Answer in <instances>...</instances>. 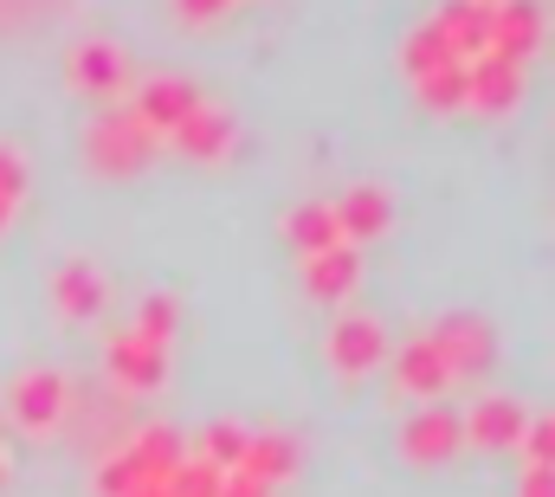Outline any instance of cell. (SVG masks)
<instances>
[{"mask_svg":"<svg viewBox=\"0 0 555 497\" xmlns=\"http://www.w3.org/2000/svg\"><path fill=\"white\" fill-rule=\"evenodd\" d=\"M155 149H162V142L137 124V111H130V104H111V111H98V117L85 124V162H91L98 175H111V181L142 175Z\"/></svg>","mask_w":555,"mask_h":497,"instance_id":"6da1fadb","label":"cell"},{"mask_svg":"<svg viewBox=\"0 0 555 497\" xmlns=\"http://www.w3.org/2000/svg\"><path fill=\"white\" fill-rule=\"evenodd\" d=\"M426 343L446 356L452 381H485V374L498 369V330H491L478 310H446V317H433Z\"/></svg>","mask_w":555,"mask_h":497,"instance_id":"7a4b0ae2","label":"cell"},{"mask_svg":"<svg viewBox=\"0 0 555 497\" xmlns=\"http://www.w3.org/2000/svg\"><path fill=\"white\" fill-rule=\"evenodd\" d=\"M201 104H207V98H201V85H194V78H181V72H155V78H142L137 98H130L137 124L149 129L155 142H168V136L188 124Z\"/></svg>","mask_w":555,"mask_h":497,"instance_id":"3957f363","label":"cell"},{"mask_svg":"<svg viewBox=\"0 0 555 497\" xmlns=\"http://www.w3.org/2000/svg\"><path fill=\"white\" fill-rule=\"evenodd\" d=\"M65 85L85 91V98H124V91H130V59H124V46H111V39H78V46L65 52Z\"/></svg>","mask_w":555,"mask_h":497,"instance_id":"277c9868","label":"cell"},{"mask_svg":"<svg viewBox=\"0 0 555 497\" xmlns=\"http://www.w3.org/2000/svg\"><path fill=\"white\" fill-rule=\"evenodd\" d=\"M323 356H330V369L336 374L362 381V374H375L382 362H388V330H382L375 317H343V323H330Z\"/></svg>","mask_w":555,"mask_h":497,"instance_id":"5b68a950","label":"cell"},{"mask_svg":"<svg viewBox=\"0 0 555 497\" xmlns=\"http://www.w3.org/2000/svg\"><path fill=\"white\" fill-rule=\"evenodd\" d=\"M65 400H72V387H65L59 369H26L7 387V413H13L26 433H52V426L65 420Z\"/></svg>","mask_w":555,"mask_h":497,"instance_id":"8992f818","label":"cell"},{"mask_svg":"<svg viewBox=\"0 0 555 497\" xmlns=\"http://www.w3.org/2000/svg\"><path fill=\"white\" fill-rule=\"evenodd\" d=\"M465 104L485 111V117L517 111V104H524V65H517V59H498V52L472 59V65H465Z\"/></svg>","mask_w":555,"mask_h":497,"instance_id":"52a82bcc","label":"cell"},{"mask_svg":"<svg viewBox=\"0 0 555 497\" xmlns=\"http://www.w3.org/2000/svg\"><path fill=\"white\" fill-rule=\"evenodd\" d=\"M330 207H336V233H343V246H369V240H382V233L395 227V201H388V188H375V181L343 188Z\"/></svg>","mask_w":555,"mask_h":497,"instance_id":"ba28073f","label":"cell"},{"mask_svg":"<svg viewBox=\"0 0 555 497\" xmlns=\"http://www.w3.org/2000/svg\"><path fill=\"white\" fill-rule=\"evenodd\" d=\"M52 304H59V317H72V323H98L104 304H111V278H104L91 258H65V265L52 271Z\"/></svg>","mask_w":555,"mask_h":497,"instance_id":"9c48e42d","label":"cell"},{"mask_svg":"<svg viewBox=\"0 0 555 497\" xmlns=\"http://www.w3.org/2000/svg\"><path fill=\"white\" fill-rule=\"evenodd\" d=\"M459 446H465V426H459V413L439 407V400H426L414 420L401 426V453H408L414 466H446Z\"/></svg>","mask_w":555,"mask_h":497,"instance_id":"30bf717a","label":"cell"},{"mask_svg":"<svg viewBox=\"0 0 555 497\" xmlns=\"http://www.w3.org/2000/svg\"><path fill=\"white\" fill-rule=\"evenodd\" d=\"M433 33L446 39V52H452L459 65L485 59V52H491V0H446V7L433 13Z\"/></svg>","mask_w":555,"mask_h":497,"instance_id":"8fae6325","label":"cell"},{"mask_svg":"<svg viewBox=\"0 0 555 497\" xmlns=\"http://www.w3.org/2000/svg\"><path fill=\"white\" fill-rule=\"evenodd\" d=\"M104 369H111V381L149 394V387L168 381V349H162V343H142L137 330H117V336L104 343Z\"/></svg>","mask_w":555,"mask_h":497,"instance_id":"7c38bea8","label":"cell"},{"mask_svg":"<svg viewBox=\"0 0 555 497\" xmlns=\"http://www.w3.org/2000/svg\"><path fill=\"white\" fill-rule=\"evenodd\" d=\"M459 426H465V446L498 453V446H517V439H524L530 413H524V400H511V394H485V400H478Z\"/></svg>","mask_w":555,"mask_h":497,"instance_id":"4fadbf2b","label":"cell"},{"mask_svg":"<svg viewBox=\"0 0 555 497\" xmlns=\"http://www.w3.org/2000/svg\"><path fill=\"white\" fill-rule=\"evenodd\" d=\"M537 46H543V7L537 0H498L491 7V52L524 65Z\"/></svg>","mask_w":555,"mask_h":497,"instance_id":"5bb4252c","label":"cell"},{"mask_svg":"<svg viewBox=\"0 0 555 497\" xmlns=\"http://www.w3.org/2000/svg\"><path fill=\"white\" fill-rule=\"evenodd\" d=\"M395 387H401V394H414V400H433V394H446V387H452V369H446V356H439L426 336H414V343H401V349H395Z\"/></svg>","mask_w":555,"mask_h":497,"instance_id":"9a60e30c","label":"cell"},{"mask_svg":"<svg viewBox=\"0 0 555 497\" xmlns=\"http://www.w3.org/2000/svg\"><path fill=\"white\" fill-rule=\"evenodd\" d=\"M233 136H240V124H233V117H227L220 104H201V111H194L188 124L175 129L168 142H175V149H181L188 162H220V155L233 149Z\"/></svg>","mask_w":555,"mask_h":497,"instance_id":"2e32d148","label":"cell"},{"mask_svg":"<svg viewBox=\"0 0 555 497\" xmlns=\"http://www.w3.org/2000/svg\"><path fill=\"white\" fill-rule=\"evenodd\" d=\"M297 466H304L297 433H253V439H246V466H240V472H253L266 492H278V485H291V479H297Z\"/></svg>","mask_w":555,"mask_h":497,"instance_id":"e0dca14e","label":"cell"},{"mask_svg":"<svg viewBox=\"0 0 555 497\" xmlns=\"http://www.w3.org/2000/svg\"><path fill=\"white\" fill-rule=\"evenodd\" d=\"M356 278H362V252L356 246H330V252H317V258H304V291L310 297H349L356 291Z\"/></svg>","mask_w":555,"mask_h":497,"instance_id":"ac0fdd59","label":"cell"},{"mask_svg":"<svg viewBox=\"0 0 555 497\" xmlns=\"http://www.w3.org/2000/svg\"><path fill=\"white\" fill-rule=\"evenodd\" d=\"M284 240L304 252V258L343 246V233H336V207H330V201H297V207L284 214Z\"/></svg>","mask_w":555,"mask_h":497,"instance_id":"d6986e66","label":"cell"},{"mask_svg":"<svg viewBox=\"0 0 555 497\" xmlns=\"http://www.w3.org/2000/svg\"><path fill=\"white\" fill-rule=\"evenodd\" d=\"M130 459L142 466V479H162V485H168L188 453H181V433H175V426H142L137 439H130Z\"/></svg>","mask_w":555,"mask_h":497,"instance_id":"ffe728a7","label":"cell"},{"mask_svg":"<svg viewBox=\"0 0 555 497\" xmlns=\"http://www.w3.org/2000/svg\"><path fill=\"white\" fill-rule=\"evenodd\" d=\"M246 439H253V433H246L240 420H214V426L201 433V459H207L214 472H240V466H246Z\"/></svg>","mask_w":555,"mask_h":497,"instance_id":"44dd1931","label":"cell"},{"mask_svg":"<svg viewBox=\"0 0 555 497\" xmlns=\"http://www.w3.org/2000/svg\"><path fill=\"white\" fill-rule=\"evenodd\" d=\"M420 104H433V111H465V65L459 59H446V65H433L426 78H414Z\"/></svg>","mask_w":555,"mask_h":497,"instance_id":"7402d4cb","label":"cell"},{"mask_svg":"<svg viewBox=\"0 0 555 497\" xmlns=\"http://www.w3.org/2000/svg\"><path fill=\"white\" fill-rule=\"evenodd\" d=\"M175 323H181L175 297H168V291H149L137 304V323H130V330H137L142 343H162V349H168V343H175Z\"/></svg>","mask_w":555,"mask_h":497,"instance_id":"603a6c76","label":"cell"},{"mask_svg":"<svg viewBox=\"0 0 555 497\" xmlns=\"http://www.w3.org/2000/svg\"><path fill=\"white\" fill-rule=\"evenodd\" d=\"M446 59H452V52H446V39L433 33V20H420L414 33L401 39V72H408V78H426V72L446 65Z\"/></svg>","mask_w":555,"mask_h":497,"instance_id":"cb8c5ba5","label":"cell"},{"mask_svg":"<svg viewBox=\"0 0 555 497\" xmlns=\"http://www.w3.org/2000/svg\"><path fill=\"white\" fill-rule=\"evenodd\" d=\"M220 479L227 472H214L207 459H181L175 479H168V497H220Z\"/></svg>","mask_w":555,"mask_h":497,"instance_id":"d4e9b609","label":"cell"},{"mask_svg":"<svg viewBox=\"0 0 555 497\" xmlns=\"http://www.w3.org/2000/svg\"><path fill=\"white\" fill-rule=\"evenodd\" d=\"M142 485V466L130 459V446L124 453H111L104 466H98V497H130Z\"/></svg>","mask_w":555,"mask_h":497,"instance_id":"484cf974","label":"cell"},{"mask_svg":"<svg viewBox=\"0 0 555 497\" xmlns=\"http://www.w3.org/2000/svg\"><path fill=\"white\" fill-rule=\"evenodd\" d=\"M517 446H524V459H530V466L555 472V413H537V420L524 426V439H517Z\"/></svg>","mask_w":555,"mask_h":497,"instance_id":"4316f807","label":"cell"},{"mask_svg":"<svg viewBox=\"0 0 555 497\" xmlns=\"http://www.w3.org/2000/svg\"><path fill=\"white\" fill-rule=\"evenodd\" d=\"M0 201H13V207L26 201V155L7 142H0Z\"/></svg>","mask_w":555,"mask_h":497,"instance_id":"83f0119b","label":"cell"},{"mask_svg":"<svg viewBox=\"0 0 555 497\" xmlns=\"http://www.w3.org/2000/svg\"><path fill=\"white\" fill-rule=\"evenodd\" d=\"M220 497H272V492H266L253 472H227V479H220Z\"/></svg>","mask_w":555,"mask_h":497,"instance_id":"f1b7e54d","label":"cell"},{"mask_svg":"<svg viewBox=\"0 0 555 497\" xmlns=\"http://www.w3.org/2000/svg\"><path fill=\"white\" fill-rule=\"evenodd\" d=\"M517 497H555V472L530 466V472H524V485H517Z\"/></svg>","mask_w":555,"mask_h":497,"instance_id":"f546056e","label":"cell"},{"mask_svg":"<svg viewBox=\"0 0 555 497\" xmlns=\"http://www.w3.org/2000/svg\"><path fill=\"white\" fill-rule=\"evenodd\" d=\"M175 7H181V20H220L233 0H175Z\"/></svg>","mask_w":555,"mask_h":497,"instance_id":"4dcf8cb0","label":"cell"},{"mask_svg":"<svg viewBox=\"0 0 555 497\" xmlns=\"http://www.w3.org/2000/svg\"><path fill=\"white\" fill-rule=\"evenodd\" d=\"M130 497H168V485H162V479H142V485H137Z\"/></svg>","mask_w":555,"mask_h":497,"instance_id":"1f68e13d","label":"cell"},{"mask_svg":"<svg viewBox=\"0 0 555 497\" xmlns=\"http://www.w3.org/2000/svg\"><path fill=\"white\" fill-rule=\"evenodd\" d=\"M7 220H13V201H0V233H7Z\"/></svg>","mask_w":555,"mask_h":497,"instance_id":"d6a6232c","label":"cell"},{"mask_svg":"<svg viewBox=\"0 0 555 497\" xmlns=\"http://www.w3.org/2000/svg\"><path fill=\"white\" fill-rule=\"evenodd\" d=\"M0 485H7V459H0Z\"/></svg>","mask_w":555,"mask_h":497,"instance_id":"836d02e7","label":"cell"},{"mask_svg":"<svg viewBox=\"0 0 555 497\" xmlns=\"http://www.w3.org/2000/svg\"><path fill=\"white\" fill-rule=\"evenodd\" d=\"M491 7H498V0H491Z\"/></svg>","mask_w":555,"mask_h":497,"instance_id":"e575fe53","label":"cell"}]
</instances>
